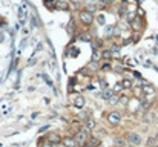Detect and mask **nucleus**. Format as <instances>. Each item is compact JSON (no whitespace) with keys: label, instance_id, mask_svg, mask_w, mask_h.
Returning <instances> with one entry per match:
<instances>
[{"label":"nucleus","instance_id":"obj_1","mask_svg":"<svg viewBox=\"0 0 158 147\" xmlns=\"http://www.w3.org/2000/svg\"><path fill=\"white\" fill-rule=\"evenodd\" d=\"M88 138H89V130H86L85 127L78 129L77 132H75V135H74V139L77 141L78 147H83V146H85V143L88 141Z\"/></svg>","mask_w":158,"mask_h":147},{"label":"nucleus","instance_id":"obj_2","mask_svg":"<svg viewBox=\"0 0 158 147\" xmlns=\"http://www.w3.org/2000/svg\"><path fill=\"white\" fill-rule=\"evenodd\" d=\"M78 18H80L81 25H85V26H91L94 23V14L92 12H88V11H80Z\"/></svg>","mask_w":158,"mask_h":147},{"label":"nucleus","instance_id":"obj_3","mask_svg":"<svg viewBox=\"0 0 158 147\" xmlns=\"http://www.w3.org/2000/svg\"><path fill=\"white\" fill-rule=\"evenodd\" d=\"M107 123L109 124H112V126H117L118 123H121V113L118 110H112V112H109L107 113Z\"/></svg>","mask_w":158,"mask_h":147},{"label":"nucleus","instance_id":"obj_4","mask_svg":"<svg viewBox=\"0 0 158 147\" xmlns=\"http://www.w3.org/2000/svg\"><path fill=\"white\" fill-rule=\"evenodd\" d=\"M126 143L132 144V146H138L141 143V135L137 132H129L126 135Z\"/></svg>","mask_w":158,"mask_h":147},{"label":"nucleus","instance_id":"obj_5","mask_svg":"<svg viewBox=\"0 0 158 147\" xmlns=\"http://www.w3.org/2000/svg\"><path fill=\"white\" fill-rule=\"evenodd\" d=\"M141 92H143V95L147 97V100L150 101L152 97L155 95V88H152L150 84H144V86H141Z\"/></svg>","mask_w":158,"mask_h":147},{"label":"nucleus","instance_id":"obj_6","mask_svg":"<svg viewBox=\"0 0 158 147\" xmlns=\"http://www.w3.org/2000/svg\"><path fill=\"white\" fill-rule=\"evenodd\" d=\"M54 9L57 11H69V3L66 0H54Z\"/></svg>","mask_w":158,"mask_h":147},{"label":"nucleus","instance_id":"obj_7","mask_svg":"<svg viewBox=\"0 0 158 147\" xmlns=\"http://www.w3.org/2000/svg\"><path fill=\"white\" fill-rule=\"evenodd\" d=\"M100 146V138L97 135H89L88 141L85 143L83 147H98Z\"/></svg>","mask_w":158,"mask_h":147},{"label":"nucleus","instance_id":"obj_8","mask_svg":"<svg viewBox=\"0 0 158 147\" xmlns=\"http://www.w3.org/2000/svg\"><path fill=\"white\" fill-rule=\"evenodd\" d=\"M46 139H48V141H51L52 144L58 146L61 143V135H60V133H57V132H51V133H48Z\"/></svg>","mask_w":158,"mask_h":147},{"label":"nucleus","instance_id":"obj_9","mask_svg":"<svg viewBox=\"0 0 158 147\" xmlns=\"http://www.w3.org/2000/svg\"><path fill=\"white\" fill-rule=\"evenodd\" d=\"M72 104H74L77 109H83L85 104H86V100H85L83 95H75L74 100H72Z\"/></svg>","mask_w":158,"mask_h":147},{"label":"nucleus","instance_id":"obj_10","mask_svg":"<svg viewBox=\"0 0 158 147\" xmlns=\"http://www.w3.org/2000/svg\"><path fill=\"white\" fill-rule=\"evenodd\" d=\"M61 144H63L65 147H78V144L74 139V136H65V138H61Z\"/></svg>","mask_w":158,"mask_h":147},{"label":"nucleus","instance_id":"obj_11","mask_svg":"<svg viewBox=\"0 0 158 147\" xmlns=\"http://www.w3.org/2000/svg\"><path fill=\"white\" fill-rule=\"evenodd\" d=\"M130 25H132V29L140 31L141 29V18L140 17H134L132 20H130Z\"/></svg>","mask_w":158,"mask_h":147},{"label":"nucleus","instance_id":"obj_12","mask_svg":"<svg viewBox=\"0 0 158 147\" xmlns=\"http://www.w3.org/2000/svg\"><path fill=\"white\" fill-rule=\"evenodd\" d=\"M114 90L112 89H109V88H106V89H103V92H101V98L103 100H106V101H107V100L109 98H112V95H114Z\"/></svg>","mask_w":158,"mask_h":147},{"label":"nucleus","instance_id":"obj_13","mask_svg":"<svg viewBox=\"0 0 158 147\" xmlns=\"http://www.w3.org/2000/svg\"><path fill=\"white\" fill-rule=\"evenodd\" d=\"M114 144H115V147H126V138H121V136L115 138Z\"/></svg>","mask_w":158,"mask_h":147},{"label":"nucleus","instance_id":"obj_14","mask_svg":"<svg viewBox=\"0 0 158 147\" xmlns=\"http://www.w3.org/2000/svg\"><path fill=\"white\" fill-rule=\"evenodd\" d=\"M120 83L123 86V89H132V86H134V81H132V80H129V78H125Z\"/></svg>","mask_w":158,"mask_h":147},{"label":"nucleus","instance_id":"obj_15","mask_svg":"<svg viewBox=\"0 0 158 147\" xmlns=\"http://www.w3.org/2000/svg\"><path fill=\"white\" fill-rule=\"evenodd\" d=\"M86 68H88L89 71H97V69H100V61H94V60H92V61L89 63Z\"/></svg>","mask_w":158,"mask_h":147},{"label":"nucleus","instance_id":"obj_16","mask_svg":"<svg viewBox=\"0 0 158 147\" xmlns=\"http://www.w3.org/2000/svg\"><path fill=\"white\" fill-rule=\"evenodd\" d=\"M91 115H92L91 109H85V112H80V118L83 119V121H85V119H88V118H91Z\"/></svg>","mask_w":158,"mask_h":147},{"label":"nucleus","instance_id":"obj_17","mask_svg":"<svg viewBox=\"0 0 158 147\" xmlns=\"http://www.w3.org/2000/svg\"><path fill=\"white\" fill-rule=\"evenodd\" d=\"M107 103L111 104V106L118 104V103H120V97H118V95H115V93H114V95H112V98H109V100H107Z\"/></svg>","mask_w":158,"mask_h":147},{"label":"nucleus","instance_id":"obj_18","mask_svg":"<svg viewBox=\"0 0 158 147\" xmlns=\"http://www.w3.org/2000/svg\"><path fill=\"white\" fill-rule=\"evenodd\" d=\"M97 9H98L97 3H88V5H86V11H88V12H95Z\"/></svg>","mask_w":158,"mask_h":147},{"label":"nucleus","instance_id":"obj_19","mask_svg":"<svg viewBox=\"0 0 158 147\" xmlns=\"http://www.w3.org/2000/svg\"><path fill=\"white\" fill-rule=\"evenodd\" d=\"M92 60H94V61H100V60H101V52L98 49H94V52H92Z\"/></svg>","mask_w":158,"mask_h":147},{"label":"nucleus","instance_id":"obj_20","mask_svg":"<svg viewBox=\"0 0 158 147\" xmlns=\"http://www.w3.org/2000/svg\"><path fill=\"white\" fill-rule=\"evenodd\" d=\"M78 48H75V46H72V48H71V52L69 51H66V55H71V57H77L78 55Z\"/></svg>","mask_w":158,"mask_h":147},{"label":"nucleus","instance_id":"obj_21","mask_svg":"<svg viewBox=\"0 0 158 147\" xmlns=\"http://www.w3.org/2000/svg\"><path fill=\"white\" fill-rule=\"evenodd\" d=\"M101 58H112V52L109 51V49H103V52H101Z\"/></svg>","mask_w":158,"mask_h":147},{"label":"nucleus","instance_id":"obj_22","mask_svg":"<svg viewBox=\"0 0 158 147\" xmlns=\"http://www.w3.org/2000/svg\"><path fill=\"white\" fill-rule=\"evenodd\" d=\"M91 71H89L88 68H83V69H80L78 71V75H83V77H89V75H91Z\"/></svg>","mask_w":158,"mask_h":147},{"label":"nucleus","instance_id":"obj_23","mask_svg":"<svg viewBox=\"0 0 158 147\" xmlns=\"http://www.w3.org/2000/svg\"><path fill=\"white\" fill-rule=\"evenodd\" d=\"M75 81H77V78H75V77H72V78L69 80V86H68V92H72V90H74V84H75Z\"/></svg>","mask_w":158,"mask_h":147},{"label":"nucleus","instance_id":"obj_24","mask_svg":"<svg viewBox=\"0 0 158 147\" xmlns=\"http://www.w3.org/2000/svg\"><path fill=\"white\" fill-rule=\"evenodd\" d=\"M97 3L100 5V8H105V6H107L111 3V0H97Z\"/></svg>","mask_w":158,"mask_h":147},{"label":"nucleus","instance_id":"obj_25","mask_svg":"<svg viewBox=\"0 0 158 147\" xmlns=\"http://www.w3.org/2000/svg\"><path fill=\"white\" fill-rule=\"evenodd\" d=\"M157 144V141H155V136H150L149 139H147V147H154Z\"/></svg>","mask_w":158,"mask_h":147},{"label":"nucleus","instance_id":"obj_26","mask_svg":"<svg viewBox=\"0 0 158 147\" xmlns=\"http://www.w3.org/2000/svg\"><path fill=\"white\" fill-rule=\"evenodd\" d=\"M43 5L52 9V8H54V0H43Z\"/></svg>","mask_w":158,"mask_h":147},{"label":"nucleus","instance_id":"obj_27","mask_svg":"<svg viewBox=\"0 0 158 147\" xmlns=\"http://www.w3.org/2000/svg\"><path fill=\"white\" fill-rule=\"evenodd\" d=\"M97 23H98V25H105V14H100V16L97 17Z\"/></svg>","mask_w":158,"mask_h":147},{"label":"nucleus","instance_id":"obj_28","mask_svg":"<svg viewBox=\"0 0 158 147\" xmlns=\"http://www.w3.org/2000/svg\"><path fill=\"white\" fill-rule=\"evenodd\" d=\"M78 38L83 40V42H91V35H89V34H83V35H80Z\"/></svg>","mask_w":158,"mask_h":147},{"label":"nucleus","instance_id":"obj_29","mask_svg":"<svg viewBox=\"0 0 158 147\" xmlns=\"http://www.w3.org/2000/svg\"><path fill=\"white\" fill-rule=\"evenodd\" d=\"M120 103H121V104H127V103H129V97L121 95V97H120Z\"/></svg>","mask_w":158,"mask_h":147},{"label":"nucleus","instance_id":"obj_30","mask_svg":"<svg viewBox=\"0 0 158 147\" xmlns=\"http://www.w3.org/2000/svg\"><path fill=\"white\" fill-rule=\"evenodd\" d=\"M112 90H114L115 93H117V92H121V90H123V86H121V83H117V84H115V88H114Z\"/></svg>","mask_w":158,"mask_h":147},{"label":"nucleus","instance_id":"obj_31","mask_svg":"<svg viewBox=\"0 0 158 147\" xmlns=\"http://www.w3.org/2000/svg\"><path fill=\"white\" fill-rule=\"evenodd\" d=\"M100 69H101V71H107V69H111V63H105V64H101V66H100Z\"/></svg>","mask_w":158,"mask_h":147},{"label":"nucleus","instance_id":"obj_32","mask_svg":"<svg viewBox=\"0 0 158 147\" xmlns=\"http://www.w3.org/2000/svg\"><path fill=\"white\" fill-rule=\"evenodd\" d=\"M43 78L46 80V83H48V84H49L51 88H52V81H51V80H49V77H48V75H43Z\"/></svg>","mask_w":158,"mask_h":147},{"label":"nucleus","instance_id":"obj_33","mask_svg":"<svg viewBox=\"0 0 158 147\" xmlns=\"http://www.w3.org/2000/svg\"><path fill=\"white\" fill-rule=\"evenodd\" d=\"M138 40H140V34H138V32H137V34L134 35V40H132V42H135V43H137V42H138Z\"/></svg>","mask_w":158,"mask_h":147},{"label":"nucleus","instance_id":"obj_34","mask_svg":"<svg viewBox=\"0 0 158 147\" xmlns=\"http://www.w3.org/2000/svg\"><path fill=\"white\" fill-rule=\"evenodd\" d=\"M85 3L88 5V3H97V0H85Z\"/></svg>","mask_w":158,"mask_h":147},{"label":"nucleus","instance_id":"obj_35","mask_svg":"<svg viewBox=\"0 0 158 147\" xmlns=\"http://www.w3.org/2000/svg\"><path fill=\"white\" fill-rule=\"evenodd\" d=\"M154 147H158V144H155V146H154Z\"/></svg>","mask_w":158,"mask_h":147},{"label":"nucleus","instance_id":"obj_36","mask_svg":"<svg viewBox=\"0 0 158 147\" xmlns=\"http://www.w3.org/2000/svg\"><path fill=\"white\" fill-rule=\"evenodd\" d=\"M54 147H57V146H54Z\"/></svg>","mask_w":158,"mask_h":147}]
</instances>
